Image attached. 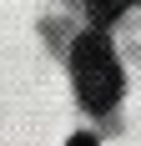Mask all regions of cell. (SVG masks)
Returning <instances> with one entry per match:
<instances>
[{
    "label": "cell",
    "mask_w": 141,
    "mask_h": 146,
    "mask_svg": "<svg viewBox=\"0 0 141 146\" xmlns=\"http://www.w3.org/2000/svg\"><path fill=\"white\" fill-rule=\"evenodd\" d=\"M70 76H76V91H81V106L91 111H111L121 101V66H116V50L101 30H86L70 45Z\"/></svg>",
    "instance_id": "1"
},
{
    "label": "cell",
    "mask_w": 141,
    "mask_h": 146,
    "mask_svg": "<svg viewBox=\"0 0 141 146\" xmlns=\"http://www.w3.org/2000/svg\"><path fill=\"white\" fill-rule=\"evenodd\" d=\"M131 5H136V0H86V10H91V20H96V25H111L116 15H126Z\"/></svg>",
    "instance_id": "2"
},
{
    "label": "cell",
    "mask_w": 141,
    "mask_h": 146,
    "mask_svg": "<svg viewBox=\"0 0 141 146\" xmlns=\"http://www.w3.org/2000/svg\"><path fill=\"white\" fill-rule=\"evenodd\" d=\"M66 146H96V136H91V131H81V136H70Z\"/></svg>",
    "instance_id": "3"
}]
</instances>
